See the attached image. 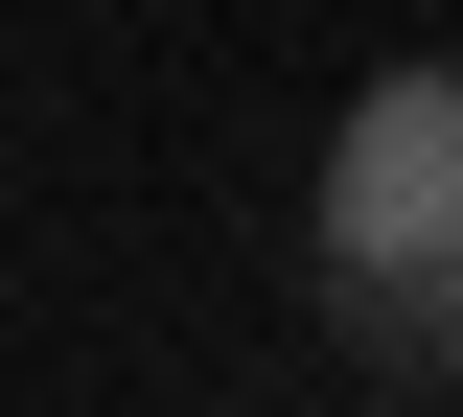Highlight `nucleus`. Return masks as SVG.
Wrapping results in <instances>:
<instances>
[{"label": "nucleus", "instance_id": "1", "mask_svg": "<svg viewBox=\"0 0 463 417\" xmlns=\"http://www.w3.org/2000/svg\"><path fill=\"white\" fill-rule=\"evenodd\" d=\"M301 301H325V348H371L394 394H440V371H463V232H325V255H301Z\"/></svg>", "mask_w": 463, "mask_h": 417}, {"label": "nucleus", "instance_id": "2", "mask_svg": "<svg viewBox=\"0 0 463 417\" xmlns=\"http://www.w3.org/2000/svg\"><path fill=\"white\" fill-rule=\"evenodd\" d=\"M325 232H463V70H394L325 139Z\"/></svg>", "mask_w": 463, "mask_h": 417}]
</instances>
